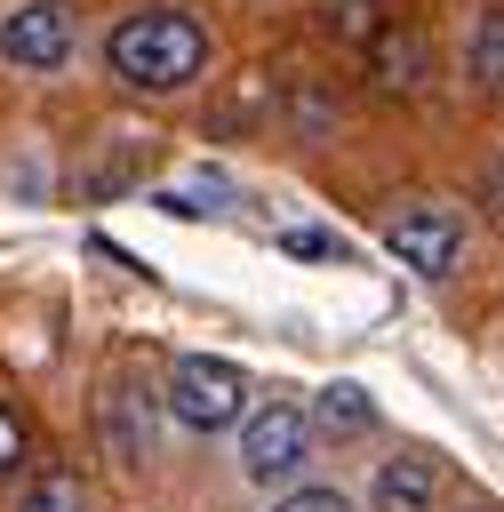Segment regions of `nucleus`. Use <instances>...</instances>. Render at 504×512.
Masks as SVG:
<instances>
[{"label": "nucleus", "instance_id": "f8f14e48", "mask_svg": "<svg viewBox=\"0 0 504 512\" xmlns=\"http://www.w3.org/2000/svg\"><path fill=\"white\" fill-rule=\"evenodd\" d=\"M272 512H352V496L344 488H288Z\"/></svg>", "mask_w": 504, "mask_h": 512}, {"label": "nucleus", "instance_id": "9d476101", "mask_svg": "<svg viewBox=\"0 0 504 512\" xmlns=\"http://www.w3.org/2000/svg\"><path fill=\"white\" fill-rule=\"evenodd\" d=\"M376 80H384V88H416V80H424V40H416V32H400V40L376 32Z\"/></svg>", "mask_w": 504, "mask_h": 512}, {"label": "nucleus", "instance_id": "9b49d317", "mask_svg": "<svg viewBox=\"0 0 504 512\" xmlns=\"http://www.w3.org/2000/svg\"><path fill=\"white\" fill-rule=\"evenodd\" d=\"M328 32H344V40H376L384 16H376V0H328Z\"/></svg>", "mask_w": 504, "mask_h": 512}, {"label": "nucleus", "instance_id": "1a4fd4ad", "mask_svg": "<svg viewBox=\"0 0 504 512\" xmlns=\"http://www.w3.org/2000/svg\"><path fill=\"white\" fill-rule=\"evenodd\" d=\"M16 512H88V488H80V472L48 464V472H32V480H24Z\"/></svg>", "mask_w": 504, "mask_h": 512}, {"label": "nucleus", "instance_id": "f257e3e1", "mask_svg": "<svg viewBox=\"0 0 504 512\" xmlns=\"http://www.w3.org/2000/svg\"><path fill=\"white\" fill-rule=\"evenodd\" d=\"M104 64H112L128 88H144V96H168V88L200 80V64H208V32H200L184 8H136L128 24H112V40H104Z\"/></svg>", "mask_w": 504, "mask_h": 512}, {"label": "nucleus", "instance_id": "6e6552de", "mask_svg": "<svg viewBox=\"0 0 504 512\" xmlns=\"http://www.w3.org/2000/svg\"><path fill=\"white\" fill-rule=\"evenodd\" d=\"M376 424V400L360 392V384H328L320 400H312V432H336V440H352V432H368Z\"/></svg>", "mask_w": 504, "mask_h": 512}, {"label": "nucleus", "instance_id": "4468645a", "mask_svg": "<svg viewBox=\"0 0 504 512\" xmlns=\"http://www.w3.org/2000/svg\"><path fill=\"white\" fill-rule=\"evenodd\" d=\"M480 80H504V16H488L480 32Z\"/></svg>", "mask_w": 504, "mask_h": 512}, {"label": "nucleus", "instance_id": "0eeeda50", "mask_svg": "<svg viewBox=\"0 0 504 512\" xmlns=\"http://www.w3.org/2000/svg\"><path fill=\"white\" fill-rule=\"evenodd\" d=\"M432 496H440L432 456H384V472H376V488H368L376 512H432Z\"/></svg>", "mask_w": 504, "mask_h": 512}, {"label": "nucleus", "instance_id": "423d86ee", "mask_svg": "<svg viewBox=\"0 0 504 512\" xmlns=\"http://www.w3.org/2000/svg\"><path fill=\"white\" fill-rule=\"evenodd\" d=\"M96 424H104V448H112L128 472H144V464H152V392H144L136 376H112V384H104Z\"/></svg>", "mask_w": 504, "mask_h": 512}, {"label": "nucleus", "instance_id": "dca6fc26", "mask_svg": "<svg viewBox=\"0 0 504 512\" xmlns=\"http://www.w3.org/2000/svg\"><path fill=\"white\" fill-rule=\"evenodd\" d=\"M464 512H496V504H464Z\"/></svg>", "mask_w": 504, "mask_h": 512}, {"label": "nucleus", "instance_id": "2eb2a0df", "mask_svg": "<svg viewBox=\"0 0 504 512\" xmlns=\"http://www.w3.org/2000/svg\"><path fill=\"white\" fill-rule=\"evenodd\" d=\"M24 464V424H16V408H0V472H16Z\"/></svg>", "mask_w": 504, "mask_h": 512}, {"label": "nucleus", "instance_id": "f03ea898", "mask_svg": "<svg viewBox=\"0 0 504 512\" xmlns=\"http://www.w3.org/2000/svg\"><path fill=\"white\" fill-rule=\"evenodd\" d=\"M168 416L184 424V432H224V424H240L248 416V376L232 368V360H208V352H184L176 368H168Z\"/></svg>", "mask_w": 504, "mask_h": 512}, {"label": "nucleus", "instance_id": "ddd939ff", "mask_svg": "<svg viewBox=\"0 0 504 512\" xmlns=\"http://www.w3.org/2000/svg\"><path fill=\"white\" fill-rule=\"evenodd\" d=\"M280 248H288V256H336V232H312V224H296V232H280Z\"/></svg>", "mask_w": 504, "mask_h": 512}, {"label": "nucleus", "instance_id": "39448f33", "mask_svg": "<svg viewBox=\"0 0 504 512\" xmlns=\"http://www.w3.org/2000/svg\"><path fill=\"white\" fill-rule=\"evenodd\" d=\"M0 56H8L16 72H56V64L72 56V8H64V0L16 8V16L0 24Z\"/></svg>", "mask_w": 504, "mask_h": 512}, {"label": "nucleus", "instance_id": "20e7f679", "mask_svg": "<svg viewBox=\"0 0 504 512\" xmlns=\"http://www.w3.org/2000/svg\"><path fill=\"white\" fill-rule=\"evenodd\" d=\"M384 248L408 264V272H424V280H448L456 272V256H464V224L448 216V208H392L384 216Z\"/></svg>", "mask_w": 504, "mask_h": 512}, {"label": "nucleus", "instance_id": "7ed1b4c3", "mask_svg": "<svg viewBox=\"0 0 504 512\" xmlns=\"http://www.w3.org/2000/svg\"><path fill=\"white\" fill-rule=\"evenodd\" d=\"M304 464H312V416H304L296 400H272V408H256V416L240 424V472H248L256 488L296 480Z\"/></svg>", "mask_w": 504, "mask_h": 512}]
</instances>
